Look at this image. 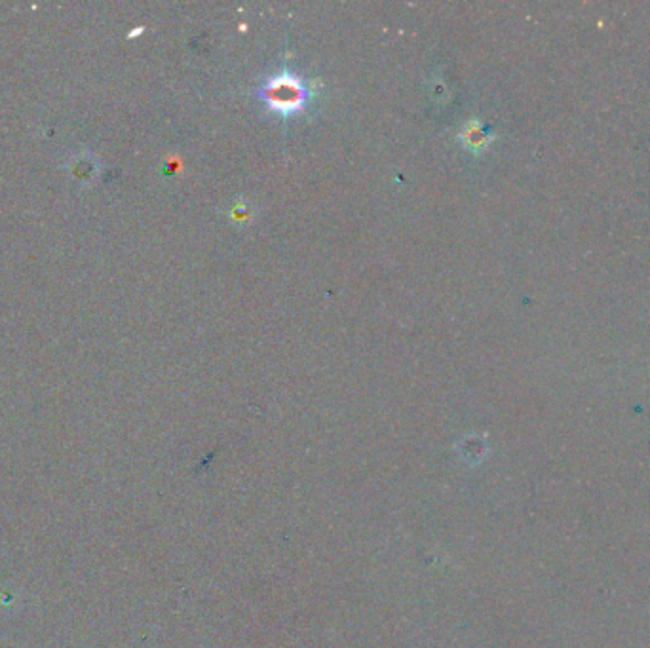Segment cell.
Wrapping results in <instances>:
<instances>
[{
  "instance_id": "1",
  "label": "cell",
  "mask_w": 650,
  "mask_h": 648,
  "mask_svg": "<svg viewBox=\"0 0 650 648\" xmlns=\"http://www.w3.org/2000/svg\"><path fill=\"white\" fill-rule=\"evenodd\" d=\"M257 96L270 113L289 118L305 111L312 94L303 78L289 71H282L267 78L265 84L257 90Z\"/></svg>"
},
{
  "instance_id": "2",
  "label": "cell",
  "mask_w": 650,
  "mask_h": 648,
  "mask_svg": "<svg viewBox=\"0 0 650 648\" xmlns=\"http://www.w3.org/2000/svg\"><path fill=\"white\" fill-rule=\"evenodd\" d=\"M462 139H464V143H466L470 149L481 151L483 147L489 145V141H491L493 137L483 134V130H481V126H478V124H470V126L464 130Z\"/></svg>"
}]
</instances>
